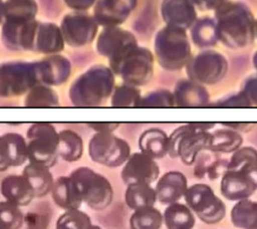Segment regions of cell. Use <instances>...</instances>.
<instances>
[{
  "instance_id": "cell-4",
  "label": "cell",
  "mask_w": 257,
  "mask_h": 229,
  "mask_svg": "<svg viewBox=\"0 0 257 229\" xmlns=\"http://www.w3.org/2000/svg\"><path fill=\"white\" fill-rule=\"evenodd\" d=\"M109 68L114 75L121 77L124 83L142 86L153 77L154 56L146 47L133 44L118 55L108 59Z\"/></svg>"
},
{
  "instance_id": "cell-13",
  "label": "cell",
  "mask_w": 257,
  "mask_h": 229,
  "mask_svg": "<svg viewBox=\"0 0 257 229\" xmlns=\"http://www.w3.org/2000/svg\"><path fill=\"white\" fill-rule=\"evenodd\" d=\"M120 177L125 185L132 183L153 184L160 177V167L156 160L142 152L131 154L122 165Z\"/></svg>"
},
{
  "instance_id": "cell-2",
  "label": "cell",
  "mask_w": 257,
  "mask_h": 229,
  "mask_svg": "<svg viewBox=\"0 0 257 229\" xmlns=\"http://www.w3.org/2000/svg\"><path fill=\"white\" fill-rule=\"evenodd\" d=\"M114 86V74L110 68L93 65L71 83L69 99L75 106H98L110 97Z\"/></svg>"
},
{
  "instance_id": "cell-5",
  "label": "cell",
  "mask_w": 257,
  "mask_h": 229,
  "mask_svg": "<svg viewBox=\"0 0 257 229\" xmlns=\"http://www.w3.org/2000/svg\"><path fill=\"white\" fill-rule=\"evenodd\" d=\"M155 54L159 64L167 70L177 71L191 59V45L186 30L163 27L155 38Z\"/></svg>"
},
{
  "instance_id": "cell-31",
  "label": "cell",
  "mask_w": 257,
  "mask_h": 229,
  "mask_svg": "<svg viewBox=\"0 0 257 229\" xmlns=\"http://www.w3.org/2000/svg\"><path fill=\"white\" fill-rule=\"evenodd\" d=\"M232 224L240 229H257V201L250 198L235 203L230 212Z\"/></svg>"
},
{
  "instance_id": "cell-8",
  "label": "cell",
  "mask_w": 257,
  "mask_h": 229,
  "mask_svg": "<svg viewBox=\"0 0 257 229\" xmlns=\"http://www.w3.org/2000/svg\"><path fill=\"white\" fill-rule=\"evenodd\" d=\"M183 198L191 211L206 224H217L225 218L226 205L208 184L188 186Z\"/></svg>"
},
{
  "instance_id": "cell-3",
  "label": "cell",
  "mask_w": 257,
  "mask_h": 229,
  "mask_svg": "<svg viewBox=\"0 0 257 229\" xmlns=\"http://www.w3.org/2000/svg\"><path fill=\"white\" fill-rule=\"evenodd\" d=\"M214 124L191 123L174 130L169 136V152L171 158H180L187 166L193 165L198 155L209 151L211 133Z\"/></svg>"
},
{
  "instance_id": "cell-22",
  "label": "cell",
  "mask_w": 257,
  "mask_h": 229,
  "mask_svg": "<svg viewBox=\"0 0 257 229\" xmlns=\"http://www.w3.org/2000/svg\"><path fill=\"white\" fill-rule=\"evenodd\" d=\"M175 106H206L209 104L210 96L205 85L189 78L177 82L173 91Z\"/></svg>"
},
{
  "instance_id": "cell-14",
  "label": "cell",
  "mask_w": 257,
  "mask_h": 229,
  "mask_svg": "<svg viewBox=\"0 0 257 229\" xmlns=\"http://www.w3.org/2000/svg\"><path fill=\"white\" fill-rule=\"evenodd\" d=\"M38 21L26 22L4 20L1 38L4 45L11 50H33Z\"/></svg>"
},
{
  "instance_id": "cell-27",
  "label": "cell",
  "mask_w": 257,
  "mask_h": 229,
  "mask_svg": "<svg viewBox=\"0 0 257 229\" xmlns=\"http://www.w3.org/2000/svg\"><path fill=\"white\" fill-rule=\"evenodd\" d=\"M226 170L245 173L257 187V150L253 147H240L227 163Z\"/></svg>"
},
{
  "instance_id": "cell-10",
  "label": "cell",
  "mask_w": 257,
  "mask_h": 229,
  "mask_svg": "<svg viewBox=\"0 0 257 229\" xmlns=\"http://www.w3.org/2000/svg\"><path fill=\"white\" fill-rule=\"evenodd\" d=\"M36 84L38 80L34 61H9L0 64V97L26 94Z\"/></svg>"
},
{
  "instance_id": "cell-21",
  "label": "cell",
  "mask_w": 257,
  "mask_h": 229,
  "mask_svg": "<svg viewBox=\"0 0 257 229\" xmlns=\"http://www.w3.org/2000/svg\"><path fill=\"white\" fill-rule=\"evenodd\" d=\"M0 192L5 200L19 207L28 206L35 198L31 185L22 174L6 176L1 182Z\"/></svg>"
},
{
  "instance_id": "cell-32",
  "label": "cell",
  "mask_w": 257,
  "mask_h": 229,
  "mask_svg": "<svg viewBox=\"0 0 257 229\" xmlns=\"http://www.w3.org/2000/svg\"><path fill=\"white\" fill-rule=\"evenodd\" d=\"M243 138L238 133L230 128H223L211 133V142L209 151L215 153H234L242 147Z\"/></svg>"
},
{
  "instance_id": "cell-49",
  "label": "cell",
  "mask_w": 257,
  "mask_h": 229,
  "mask_svg": "<svg viewBox=\"0 0 257 229\" xmlns=\"http://www.w3.org/2000/svg\"><path fill=\"white\" fill-rule=\"evenodd\" d=\"M253 64H254V67H255V69L257 70V51L255 52V54H254V57H253Z\"/></svg>"
},
{
  "instance_id": "cell-6",
  "label": "cell",
  "mask_w": 257,
  "mask_h": 229,
  "mask_svg": "<svg viewBox=\"0 0 257 229\" xmlns=\"http://www.w3.org/2000/svg\"><path fill=\"white\" fill-rule=\"evenodd\" d=\"M82 204L90 209L101 211L106 209L112 202L113 189L103 175L88 167H79L70 174Z\"/></svg>"
},
{
  "instance_id": "cell-40",
  "label": "cell",
  "mask_w": 257,
  "mask_h": 229,
  "mask_svg": "<svg viewBox=\"0 0 257 229\" xmlns=\"http://www.w3.org/2000/svg\"><path fill=\"white\" fill-rule=\"evenodd\" d=\"M24 214L21 207L7 201H0V229H21Z\"/></svg>"
},
{
  "instance_id": "cell-35",
  "label": "cell",
  "mask_w": 257,
  "mask_h": 229,
  "mask_svg": "<svg viewBox=\"0 0 257 229\" xmlns=\"http://www.w3.org/2000/svg\"><path fill=\"white\" fill-rule=\"evenodd\" d=\"M163 213L155 206L137 209L130 217L131 229H161Z\"/></svg>"
},
{
  "instance_id": "cell-45",
  "label": "cell",
  "mask_w": 257,
  "mask_h": 229,
  "mask_svg": "<svg viewBox=\"0 0 257 229\" xmlns=\"http://www.w3.org/2000/svg\"><path fill=\"white\" fill-rule=\"evenodd\" d=\"M65 4L74 11H85L93 6L96 0H63Z\"/></svg>"
},
{
  "instance_id": "cell-50",
  "label": "cell",
  "mask_w": 257,
  "mask_h": 229,
  "mask_svg": "<svg viewBox=\"0 0 257 229\" xmlns=\"http://www.w3.org/2000/svg\"><path fill=\"white\" fill-rule=\"evenodd\" d=\"M91 229H101V228L99 226H97V225H92Z\"/></svg>"
},
{
  "instance_id": "cell-48",
  "label": "cell",
  "mask_w": 257,
  "mask_h": 229,
  "mask_svg": "<svg viewBox=\"0 0 257 229\" xmlns=\"http://www.w3.org/2000/svg\"><path fill=\"white\" fill-rule=\"evenodd\" d=\"M4 21V2L0 0V24Z\"/></svg>"
},
{
  "instance_id": "cell-44",
  "label": "cell",
  "mask_w": 257,
  "mask_h": 229,
  "mask_svg": "<svg viewBox=\"0 0 257 229\" xmlns=\"http://www.w3.org/2000/svg\"><path fill=\"white\" fill-rule=\"evenodd\" d=\"M195 8L200 10H216L227 0H189Z\"/></svg>"
},
{
  "instance_id": "cell-25",
  "label": "cell",
  "mask_w": 257,
  "mask_h": 229,
  "mask_svg": "<svg viewBox=\"0 0 257 229\" xmlns=\"http://www.w3.org/2000/svg\"><path fill=\"white\" fill-rule=\"evenodd\" d=\"M139 148L142 153L154 160H161L169 152V136L159 128H150L139 138Z\"/></svg>"
},
{
  "instance_id": "cell-38",
  "label": "cell",
  "mask_w": 257,
  "mask_h": 229,
  "mask_svg": "<svg viewBox=\"0 0 257 229\" xmlns=\"http://www.w3.org/2000/svg\"><path fill=\"white\" fill-rule=\"evenodd\" d=\"M142 97L141 89L127 83H122L114 86L110 95V104L116 107H137L138 102Z\"/></svg>"
},
{
  "instance_id": "cell-24",
  "label": "cell",
  "mask_w": 257,
  "mask_h": 229,
  "mask_svg": "<svg viewBox=\"0 0 257 229\" xmlns=\"http://www.w3.org/2000/svg\"><path fill=\"white\" fill-rule=\"evenodd\" d=\"M50 193L54 204L64 211L80 209V206L82 205L81 199L70 176H61L54 180Z\"/></svg>"
},
{
  "instance_id": "cell-43",
  "label": "cell",
  "mask_w": 257,
  "mask_h": 229,
  "mask_svg": "<svg viewBox=\"0 0 257 229\" xmlns=\"http://www.w3.org/2000/svg\"><path fill=\"white\" fill-rule=\"evenodd\" d=\"M212 105L214 106H222V107H248L250 106L248 100L246 99L245 95L239 91L235 94L228 95L226 97H223L216 102H214Z\"/></svg>"
},
{
  "instance_id": "cell-1",
  "label": "cell",
  "mask_w": 257,
  "mask_h": 229,
  "mask_svg": "<svg viewBox=\"0 0 257 229\" xmlns=\"http://www.w3.org/2000/svg\"><path fill=\"white\" fill-rule=\"evenodd\" d=\"M218 40L228 48L239 49L250 45L256 36V22L249 8L241 3L226 1L215 10Z\"/></svg>"
},
{
  "instance_id": "cell-30",
  "label": "cell",
  "mask_w": 257,
  "mask_h": 229,
  "mask_svg": "<svg viewBox=\"0 0 257 229\" xmlns=\"http://www.w3.org/2000/svg\"><path fill=\"white\" fill-rule=\"evenodd\" d=\"M83 154L82 138L71 130L58 132V156L65 162L73 163L81 159Z\"/></svg>"
},
{
  "instance_id": "cell-26",
  "label": "cell",
  "mask_w": 257,
  "mask_h": 229,
  "mask_svg": "<svg viewBox=\"0 0 257 229\" xmlns=\"http://www.w3.org/2000/svg\"><path fill=\"white\" fill-rule=\"evenodd\" d=\"M22 175L31 185L35 198H40L50 193L54 183V178L50 172V168L38 164L28 163L24 167Z\"/></svg>"
},
{
  "instance_id": "cell-37",
  "label": "cell",
  "mask_w": 257,
  "mask_h": 229,
  "mask_svg": "<svg viewBox=\"0 0 257 229\" xmlns=\"http://www.w3.org/2000/svg\"><path fill=\"white\" fill-rule=\"evenodd\" d=\"M6 144L11 167H20L28 162L26 139L18 133H6L2 135Z\"/></svg>"
},
{
  "instance_id": "cell-11",
  "label": "cell",
  "mask_w": 257,
  "mask_h": 229,
  "mask_svg": "<svg viewBox=\"0 0 257 229\" xmlns=\"http://www.w3.org/2000/svg\"><path fill=\"white\" fill-rule=\"evenodd\" d=\"M185 67L189 79L203 85L215 84L226 75L228 62L221 53L205 50L191 57Z\"/></svg>"
},
{
  "instance_id": "cell-39",
  "label": "cell",
  "mask_w": 257,
  "mask_h": 229,
  "mask_svg": "<svg viewBox=\"0 0 257 229\" xmlns=\"http://www.w3.org/2000/svg\"><path fill=\"white\" fill-rule=\"evenodd\" d=\"M92 222L90 217L80 209L64 211L55 225V229H91Z\"/></svg>"
},
{
  "instance_id": "cell-33",
  "label": "cell",
  "mask_w": 257,
  "mask_h": 229,
  "mask_svg": "<svg viewBox=\"0 0 257 229\" xmlns=\"http://www.w3.org/2000/svg\"><path fill=\"white\" fill-rule=\"evenodd\" d=\"M37 7L35 0H6L4 2V20L18 22L34 20Z\"/></svg>"
},
{
  "instance_id": "cell-34",
  "label": "cell",
  "mask_w": 257,
  "mask_h": 229,
  "mask_svg": "<svg viewBox=\"0 0 257 229\" xmlns=\"http://www.w3.org/2000/svg\"><path fill=\"white\" fill-rule=\"evenodd\" d=\"M59 104L57 92L48 85H34L24 97V105L28 107H51Z\"/></svg>"
},
{
  "instance_id": "cell-29",
  "label": "cell",
  "mask_w": 257,
  "mask_h": 229,
  "mask_svg": "<svg viewBox=\"0 0 257 229\" xmlns=\"http://www.w3.org/2000/svg\"><path fill=\"white\" fill-rule=\"evenodd\" d=\"M155 188L147 183H132L126 185L124 192V202L133 211L144 207L155 206L157 202Z\"/></svg>"
},
{
  "instance_id": "cell-23",
  "label": "cell",
  "mask_w": 257,
  "mask_h": 229,
  "mask_svg": "<svg viewBox=\"0 0 257 229\" xmlns=\"http://www.w3.org/2000/svg\"><path fill=\"white\" fill-rule=\"evenodd\" d=\"M64 39L59 26L52 22H38L33 50L47 54H57L64 47Z\"/></svg>"
},
{
  "instance_id": "cell-42",
  "label": "cell",
  "mask_w": 257,
  "mask_h": 229,
  "mask_svg": "<svg viewBox=\"0 0 257 229\" xmlns=\"http://www.w3.org/2000/svg\"><path fill=\"white\" fill-rule=\"evenodd\" d=\"M240 91L245 95L250 106H257V73L244 80Z\"/></svg>"
},
{
  "instance_id": "cell-17",
  "label": "cell",
  "mask_w": 257,
  "mask_h": 229,
  "mask_svg": "<svg viewBox=\"0 0 257 229\" xmlns=\"http://www.w3.org/2000/svg\"><path fill=\"white\" fill-rule=\"evenodd\" d=\"M136 36L128 30L118 26L104 27L97 37L96 50L97 52L109 58H112L126 49L133 44H137Z\"/></svg>"
},
{
  "instance_id": "cell-41",
  "label": "cell",
  "mask_w": 257,
  "mask_h": 229,
  "mask_svg": "<svg viewBox=\"0 0 257 229\" xmlns=\"http://www.w3.org/2000/svg\"><path fill=\"white\" fill-rule=\"evenodd\" d=\"M175 106V98L168 89H157L142 95L137 107H172Z\"/></svg>"
},
{
  "instance_id": "cell-16",
  "label": "cell",
  "mask_w": 257,
  "mask_h": 229,
  "mask_svg": "<svg viewBox=\"0 0 257 229\" xmlns=\"http://www.w3.org/2000/svg\"><path fill=\"white\" fill-rule=\"evenodd\" d=\"M138 0H96L93 17L103 27L122 24L136 8Z\"/></svg>"
},
{
  "instance_id": "cell-15",
  "label": "cell",
  "mask_w": 257,
  "mask_h": 229,
  "mask_svg": "<svg viewBox=\"0 0 257 229\" xmlns=\"http://www.w3.org/2000/svg\"><path fill=\"white\" fill-rule=\"evenodd\" d=\"M38 84L57 86L67 81L71 65L69 60L60 54L47 55L45 58L34 61Z\"/></svg>"
},
{
  "instance_id": "cell-51",
  "label": "cell",
  "mask_w": 257,
  "mask_h": 229,
  "mask_svg": "<svg viewBox=\"0 0 257 229\" xmlns=\"http://www.w3.org/2000/svg\"><path fill=\"white\" fill-rule=\"evenodd\" d=\"M255 33H256V37H257V21H256V25H255Z\"/></svg>"
},
{
  "instance_id": "cell-46",
  "label": "cell",
  "mask_w": 257,
  "mask_h": 229,
  "mask_svg": "<svg viewBox=\"0 0 257 229\" xmlns=\"http://www.w3.org/2000/svg\"><path fill=\"white\" fill-rule=\"evenodd\" d=\"M9 168H11V162L8 155L7 147L2 136H0V172L6 171Z\"/></svg>"
},
{
  "instance_id": "cell-9",
  "label": "cell",
  "mask_w": 257,
  "mask_h": 229,
  "mask_svg": "<svg viewBox=\"0 0 257 229\" xmlns=\"http://www.w3.org/2000/svg\"><path fill=\"white\" fill-rule=\"evenodd\" d=\"M131 154L128 143L113 133H95L88 143L91 161L107 168L122 166Z\"/></svg>"
},
{
  "instance_id": "cell-47",
  "label": "cell",
  "mask_w": 257,
  "mask_h": 229,
  "mask_svg": "<svg viewBox=\"0 0 257 229\" xmlns=\"http://www.w3.org/2000/svg\"><path fill=\"white\" fill-rule=\"evenodd\" d=\"M88 126L96 133H113L119 124L117 123H89Z\"/></svg>"
},
{
  "instance_id": "cell-28",
  "label": "cell",
  "mask_w": 257,
  "mask_h": 229,
  "mask_svg": "<svg viewBox=\"0 0 257 229\" xmlns=\"http://www.w3.org/2000/svg\"><path fill=\"white\" fill-rule=\"evenodd\" d=\"M163 223L167 229H193L196 218L186 204L175 202L167 205L163 213Z\"/></svg>"
},
{
  "instance_id": "cell-36",
  "label": "cell",
  "mask_w": 257,
  "mask_h": 229,
  "mask_svg": "<svg viewBox=\"0 0 257 229\" xmlns=\"http://www.w3.org/2000/svg\"><path fill=\"white\" fill-rule=\"evenodd\" d=\"M191 28L192 40L200 48H208L215 45L218 41L215 20L210 18L196 20Z\"/></svg>"
},
{
  "instance_id": "cell-12",
  "label": "cell",
  "mask_w": 257,
  "mask_h": 229,
  "mask_svg": "<svg viewBox=\"0 0 257 229\" xmlns=\"http://www.w3.org/2000/svg\"><path fill=\"white\" fill-rule=\"evenodd\" d=\"M59 28L65 43L72 47H81L93 41L98 24L92 15L84 11H73L62 18Z\"/></svg>"
},
{
  "instance_id": "cell-19",
  "label": "cell",
  "mask_w": 257,
  "mask_h": 229,
  "mask_svg": "<svg viewBox=\"0 0 257 229\" xmlns=\"http://www.w3.org/2000/svg\"><path fill=\"white\" fill-rule=\"evenodd\" d=\"M161 13L167 26L184 30L191 28L197 20L196 9L189 0H164Z\"/></svg>"
},
{
  "instance_id": "cell-18",
  "label": "cell",
  "mask_w": 257,
  "mask_h": 229,
  "mask_svg": "<svg viewBox=\"0 0 257 229\" xmlns=\"http://www.w3.org/2000/svg\"><path fill=\"white\" fill-rule=\"evenodd\" d=\"M257 190L253 181L243 172L226 170L221 177L220 192L229 201L249 199Z\"/></svg>"
},
{
  "instance_id": "cell-20",
  "label": "cell",
  "mask_w": 257,
  "mask_h": 229,
  "mask_svg": "<svg viewBox=\"0 0 257 229\" xmlns=\"http://www.w3.org/2000/svg\"><path fill=\"white\" fill-rule=\"evenodd\" d=\"M188 188V180L180 171H168L157 180V200L163 205L179 202Z\"/></svg>"
},
{
  "instance_id": "cell-7",
  "label": "cell",
  "mask_w": 257,
  "mask_h": 229,
  "mask_svg": "<svg viewBox=\"0 0 257 229\" xmlns=\"http://www.w3.org/2000/svg\"><path fill=\"white\" fill-rule=\"evenodd\" d=\"M28 163L53 167L58 156V132L48 123H35L26 132Z\"/></svg>"
}]
</instances>
